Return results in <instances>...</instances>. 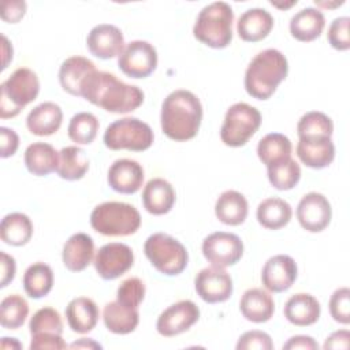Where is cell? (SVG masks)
I'll return each mask as SVG.
<instances>
[{"label":"cell","instance_id":"6da1fadb","mask_svg":"<svg viewBox=\"0 0 350 350\" xmlns=\"http://www.w3.org/2000/svg\"><path fill=\"white\" fill-rule=\"evenodd\" d=\"M81 97L112 113L135 111L144 103V92L134 85H127L113 74L93 71L83 82Z\"/></svg>","mask_w":350,"mask_h":350},{"label":"cell","instance_id":"f6af8a7d","mask_svg":"<svg viewBox=\"0 0 350 350\" xmlns=\"http://www.w3.org/2000/svg\"><path fill=\"white\" fill-rule=\"evenodd\" d=\"M235 347L237 350H272L273 343L267 332L252 329L239 336Z\"/></svg>","mask_w":350,"mask_h":350},{"label":"cell","instance_id":"bcb514c9","mask_svg":"<svg viewBox=\"0 0 350 350\" xmlns=\"http://www.w3.org/2000/svg\"><path fill=\"white\" fill-rule=\"evenodd\" d=\"M67 343L62 339V335L55 334H42V335H31L30 350H62L67 349Z\"/></svg>","mask_w":350,"mask_h":350},{"label":"cell","instance_id":"83f0119b","mask_svg":"<svg viewBox=\"0 0 350 350\" xmlns=\"http://www.w3.org/2000/svg\"><path fill=\"white\" fill-rule=\"evenodd\" d=\"M25 165L36 176H45L57 170L59 152L46 142H33L25 150Z\"/></svg>","mask_w":350,"mask_h":350},{"label":"cell","instance_id":"4316f807","mask_svg":"<svg viewBox=\"0 0 350 350\" xmlns=\"http://www.w3.org/2000/svg\"><path fill=\"white\" fill-rule=\"evenodd\" d=\"M325 27V18L323 12L313 7H306L298 11L290 21L291 36L301 41L309 42L320 37Z\"/></svg>","mask_w":350,"mask_h":350},{"label":"cell","instance_id":"f1b7e54d","mask_svg":"<svg viewBox=\"0 0 350 350\" xmlns=\"http://www.w3.org/2000/svg\"><path fill=\"white\" fill-rule=\"evenodd\" d=\"M247 200L235 190L223 191L215 204L216 217L227 226H239L247 217Z\"/></svg>","mask_w":350,"mask_h":350},{"label":"cell","instance_id":"603a6c76","mask_svg":"<svg viewBox=\"0 0 350 350\" xmlns=\"http://www.w3.org/2000/svg\"><path fill=\"white\" fill-rule=\"evenodd\" d=\"M175 204V190L163 178L150 179L142 190L144 208L156 216L168 213Z\"/></svg>","mask_w":350,"mask_h":350},{"label":"cell","instance_id":"2e32d148","mask_svg":"<svg viewBox=\"0 0 350 350\" xmlns=\"http://www.w3.org/2000/svg\"><path fill=\"white\" fill-rule=\"evenodd\" d=\"M297 264L287 254H276L267 260L261 271V282L271 293L288 290L297 279Z\"/></svg>","mask_w":350,"mask_h":350},{"label":"cell","instance_id":"3957f363","mask_svg":"<svg viewBox=\"0 0 350 350\" xmlns=\"http://www.w3.org/2000/svg\"><path fill=\"white\" fill-rule=\"evenodd\" d=\"M288 63L286 56L273 48L257 53L249 63L245 72V89L249 96L257 100H268L286 79Z\"/></svg>","mask_w":350,"mask_h":350},{"label":"cell","instance_id":"44dd1931","mask_svg":"<svg viewBox=\"0 0 350 350\" xmlns=\"http://www.w3.org/2000/svg\"><path fill=\"white\" fill-rule=\"evenodd\" d=\"M100 317L96 302L88 297H78L66 306V319L71 331L77 334H88L94 329Z\"/></svg>","mask_w":350,"mask_h":350},{"label":"cell","instance_id":"f907efd6","mask_svg":"<svg viewBox=\"0 0 350 350\" xmlns=\"http://www.w3.org/2000/svg\"><path fill=\"white\" fill-rule=\"evenodd\" d=\"M283 349L284 350H298V349H302V350H316V349H319V343L312 336L295 335V336H291L283 345Z\"/></svg>","mask_w":350,"mask_h":350},{"label":"cell","instance_id":"8fae6325","mask_svg":"<svg viewBox=\"0 0 350 350\" xmlns=\"http://www.w3.org/2000/svg\"><path fill=\"white\" fill-rule=\"evenodd\" d=\"M202 254L211 265L226 268L241 260L243 254V242L232 232L216 231L204 239Z\"/></svg>","mask_w":350,"mask_h":350},{"label":"cell","instance_id":"4dcf8cb0","mask_svg":"<svg viewBox=\"0 0 350 350\" xmlns=\"http://www.w3.org/2000/svg\"><path fill=\"white\" fill-rule=\"evenodd\" d=\"M298 159L309 168L321 170L335 159V146L331 138L321 141H299L297 145Z\"/></svg>","mask_w":350,"mask_h":350},{"label":"cell","instance_id":"9c48e42d","mask_svg":"<svg viewBox=\"0 0 350 350\" xmlns=\"http://www.w3.org/2000/svg\"><path fill=\"white\" fill-rule=\"evenodd\" d=\"M260 124L261 113L257 108L246 103H235L226 112L220 138L227 146H243L256 134Z\"/></svg>","mask_w":350,"mask_h":350},{"label":"cell","instance_id":"1f68e13d","mask_svg":"<svg viewBox=\"0 0 350 350\" xmlns=\"http://www.w3.org/2000/svg\"><path fill=\"white\" fill-rule=\"evenodd\" d=\"M293 216L290 204L278 197L262 200L257 206V220L268 230H279L288 224Z\"/></svg>","mask_w":350,"mask_h":350},{"label":"cell","instance_id":"ee69618b","mask_svg":"<svg viewBox=\"0 0 350 350\" xmlns=\"http://www.w3.org/2000/svg\"><path fill=\"white\" fill-rule=\"evenodd\" d=\"M349 26H350L349 16H339L331 22V25L328 27L327 38L334 49L347 51L350 48Z\"/></svg>","mask_w":350,"mask_h":350},{"label":"cell","instance_id":"7402d4cb","mask_svg":"<svg viewBox=\"0 0 350 350\" xmlns=\"http://www.w3.org/2000/svg\"><path fill=\"white\" fill-rule=\"evenodd\" d=\"M62 120V108L52 101H45L29 112L26 118V126L31 134L46 137L55 134L60 129Z\"/></svg>","mask_w":350,"mask_h":350},{"label":"cell","instance_id":"52a82bcc","mask_svg":"<svg viewBox=\"0 0 350 350\" xmlns=\"http://www.w3.org/2000/svg\"><path fill=\"white\" fill-rule=\"evenodd\" d=\"M144 252L150 264L167 276H176L187 267L189 254L186 247L168 234L156 232L148 237Z\"/></svg>","mask_w":350,"mask_h":350},{"label":"cell","instance_id":"ac0fdd59","mask_svg":"<svg viewBox=\"0 0 350 350\" xmlns=\"http://www.w3.org/2000/svg\"><path fill=\"white\" fill-rule=\"evenodd\" d=\"M107 179L116 193L134 194L144 183V168L135 160L119 159L111 164Z\"/></svg>","mask_w":350,"mask_h":350},{"label":"cell","instance_id":"ffe728a7","mask_svg":"<svg viewBox=\"0 0 350 350\" xmlns=\"http://www.w3.org/2000/svg\"><path fill=\"white\" fill-rule=\"evenodd\" d=\"M273 27L272 15L264 8L246 10L237 22L238 36L246 42H257L264 40Z\"/></svg>","mask_w":350,"mask_h":350},{"label":"cell","instance_id":"5b68a950","mask_svg":"<svg viewBox=\"0 0 350 350\" xmlns=\"http://www.w3.org/2000/svg\"><path fill=\"white\" fill-rule=\"evenodd\" d=\"M90 226L94 231L107 237H127L139 228L141 215L130 204L108 201L92 211Z\"/></svg>","mask_w":350,"mask_h":350},{"label":"cell","instance_id":"277c9868","mask_svg":"<svg viewBox=\"0 0 350 350\" xmlns=\"http://www.w3.org/2000/svg\"><path fill=\"white\" fill-rule=\"evenodd\" d=\"M234 11L226 1H213L205 5L197 15L193 34L202 44L221 49L232 40Z\"/></svg>","mask_w":350,"mask_h":350},{"label":"cell","instance_id":"681fc988","mask_svg":"<svg viewBox=\"0 0 350 350\" xmlns=\"http://www.w3.org/2000/svg\"><path fill=\"white\" fill-rule=\"evenodd\" d=\"M1 261V279H0V287L4 288L7 287L15 278V272H16V264H15V258L10 254H7L5 252L0 253Z\"/></svg>","mask_w":350,"mask_h":350},{"label":"cell","instance_id":"8d00e7d4","mask_svg":"<svg viewBox=\"0 0 350 350\" xmlns=\"http://www.w3.org/2000/svg\"><path fill=\"white\" fill-rule=\"evenodd\" d=\"M53 287V272L48 264L34 262L23 273V288L30 298L38 299Z\"/></svg>","mask_w":350,"mask_h":350},{"label":"cell","instance_id":"5bb4252c","mask_svg":"<svg viewBox=\"0 0 350 350\" xmlns=\"http://www.w3.org/2000/svg\"><path fill=\"white\" fill-rule=\"evenodd\" d=\"M194 287L198 297L208 304H219L227 301L232 294V279L224 268L209 267L201 269L196 279Z\"/></svg>","mask_w":350,"mask_h":350},{"label":"cell","instance_id":"e575fe53","mask_svg":"<svg viewBox=\"0 0 350 350\" xmlns=\"http://www.w3.org/2000/svg\"><path fill=\"white\" fill-rule=\"evenodd\" d=\"M89 170V160L82 148L77 145L64 146L59 152L57 175L66 180H78L85 176Z\"/></svg>","mask_w":350,"mask_h":350},{"label":"cell","instance_id":"7dc6e473","mask_svg":"<svg viewBox=\"0 0 350 350\" xmlns=\"http://www.w3.org/2000/svg\"><path fill=\"white\" fill-rule=\"evenodd\" d=\"M0 156L3 159H7L10 156H14L19 146V137L18 134L8 127H0Z\"/></svg>","mask_w":350,"mask_h":350},{"label":"cell","instance_id":"e0dca14e","mask_svg":"<svg viewBox=\"0 0 350 350\" xmlns=\"http://www.w3.org/2000/svg\"><path fill=\"white\" fill-rule=\"evenodd\" d=\"M86 45L93 56L103 60L119 56L126 46L122 30L109 23L94 26L86 37Z\"/></svg>","mask_w":350,"mask_h":350},{"label":"cell","instance_id":"b9f144b4","mask_svg":"<svg viewBox=\"0 0 350 350\" xmlns=\"http://www.w3.org/2000/svg\"><path fill=\"white\" fill-rule=\"evenodd\" d=\"M144 297H145V284L139 278H134V276L127 278L118 287L116 301L127 308L138 309V306L144 301Z\"/></svg>","mask_w":350,"mask_h":350},{"label":"cell","instance_id":"db71d44e","mask_svg":"<svg viewBox=\"0 0 350 350\" xmlns=\"http://www.w3.org/2000/svg\"><path fill=\"white\" fill-rule=\"evenodd\" d=\"M1 38H3V53H4L1 70H4V68H7L8 62L12 59V46L10 45V42H8V40H7L5 36H1Z\"/></svg>","mask_w":350,"mask_h":350},{"label":"cell","instance_id":"f5cc1de1","mask_svg":"<svg viewBox=\"0 0 350 350\" xmlns=\"http://www.w3.org/2000/svg\"><path fill=\"white\" fill-rule=\"evenodd\" d=\"M68 347L70 349H101L103 346L90 338H81L78 342L71 343Z\"/></svg>","mask_w":350,"mask_h":350},{"label":"cell","instance_id":"f35d334b","mask_svg":"<svg viewBox=\"0 0 350 350\" xmlns=\"http://www.w3.org/2000/svg\"><path fill=\"white\" fill-rule=\"evenodd\" d=\"M98 120L90 112L75 113L67 127L70 139L78 145H89L94 141L98 131Z\"/></svg>","mask_w":350,"mask_h":350},{"label":"cell","instance_id":"60d3db41","mask_svg":"<svg viewBox=\"0 0 350 350\" xmlns=\"http://www.w3.org/2000/svg\"><path fill=\"white\" fill-rule=\"evenodd\" d=\"M29 331L31 335L42 334H63V321L59 312L51 306L38 309L29 323Z\"/></svg>","mask_w":350,"mask_h":350},{"label":"cell","instance_id":"484cf974","mask_svg":"<svg viewBox=\"0 0 350 350\" xmlns=\"http://www.w3.org/2000/svg\"><path fill=\"white\" fill-rule=\"evenodd\" d=\"M239 309L242 316L252 323H265L275 312L272 295L262 288H249L243 293Z\"/></svg>","mask_w":350,"mask_h":350},{"label":"cell","instance_id":"d6a6232c","mask_svg":"<svg viewBox=\"0 0 350 350\" xmlns=\"http://www.w3.org/2000/svg\"><path fill=\"white\" fill-rule=\"evenodd\" d=\"M0 237L7 245L23 246L33 237V223L25 213H8L1 220Z\"/></svg>","mask_w":350,"mask_h":350},{"label":"cell","instance_id":"7a4b0ae2","mask_svg":"<svg viewBox=\"0 0 350 350\" xmlns=\"http://www.w3.org/2000/svg\"><path fill=\"white\" fill-rule=\"evenodd\" d=\"M202 120L198 97L185 89L171 92L161 104L160 123L163 133L174 141H187L197 135Z\"/></svg>","mask_w":350,"mask_h":350},{"label":"cell","instance_id":"d590c367","mask_svg":"<svg viewBox=\"0 0 350 350\" xmlns=\"http://www.w3.org/2000/svg\"><path fill=\"white\" fill-rule=\"evenodd\" d=\"M293 144L291 141L280 133H271L262 137L257 145L258 159L267 167L278 164L288 157H291Z\"/></svg>","mask_w":350,"mask_h":350},{"label":"cell","instance_id":"30bf717a","mask_svg":"<svg viewBox=\"0 0 350 350\" xmlns=\"http://www.w3.org/2000/svg\"><path fill=\"white\" fill-rule=\"evenodd\" d=\"M118 67L130 78H146L157 67L156 48L148 41H131L118 56Z\"/></svg>","mask_w":350,"mask_h":350},{"label":"cell","instance_id":"8992f818","mask_svg":"<svg viewBox=\"0 0 350 350\" xmlns=\"http://www.w3.org/2000/svg\"><path fill=\"white\" fill-rule=\"evenodd\" d=\"M38 93L40 81L37 74L27 67L16 68L1 83L0 118L8 119L19 115L27 104L37 98Z\"/></svg>","mask_w":350,"mask_h":350},{"label":"cell","instance_id":"836d02e7","mask_svg":"<svg viewBox=\"0 0 350 350\" xmlns=\"http://www.w3.org/2000/svg\"><path fill=\"white\" fill-rule=\"evenodd\" d=\"M299 141H321L331 138L334 123L331 118L319 111H310L302 115L297 124Z\"/></svg>","mask_w":350,"mask_h":350},{"label":"cell","instance_id":"9a60e30c","mask_svg":"<svg viewBox=\"0 0 350 350\" xmlns=\"http://www.w3.org/2000/svg\"><path fill=\"white\" fill-rule=\"evenodd\" d=\"M332 217L329 201L321 193L310 191L305 194L297 206V219L301 227L309 232L325 230Z\"/></svg>","mask_w":350,"mask_h":350},{"label":"cell","instance_id":"d4e9b609","mask_svg":"<svg viewBox=\"0 0 350 350\" xmlns=\"http://www.w3.org/2000/svg\"><path fill=\"white\" fill-rule=\"evenodd\" d=\"M96 71L92 60L83 56H71L66 59L59 70V81L67 93L71 96H81V89L85 79Z\"/></svg>","mask_w":350,"mask_h":350},{"label":"cell","instance_id":"cb8c5ba5","mask_svg":"<svg viewBox=\"0 0 350 350\" xmlns=\"http://www.w3.org/2000/svg\"><path fill=\"white\" fill-rule=\"evenodd\" d=\"M319 301L308 293H297L284 304V317L297 327H308L314 324L320 317Z\"/></svg>","mask_w":350,"mask_h":350},{"label":"cell","instance_id":"4fadbf2b","mask_svg":"<svg viewBox=\"0 0 350 350\" xmlns=\"http://www.w3.org/2000/svg\"><path fill=\"white\" fill-rule=\"evenodd\" d=\"M198 319V306L190 299H182L161 312L156 321V329L163 336H175L190 329Z\"/></svg>","mask_w":350,"mask_h":350},{"label":"cell","instance_id":"11a10c76","mask_svg":"<svg viewBox=\"0 0 350 350\" xmlns=\"http://www.w3.org/2000/svg\"><path fill=\"white\" fill-rule=\"evenodd\" d=\"M1 347L3 349H8V347H11V349H21L22 345L15 338H5L4 336L1 339Z\"/></svg>","mask_w":350,"mask_h":350},{"label":"cell","instance_id":"f546056e","mask_svg":"<svg viewBox=\"0 0 350 350\" xmlns=\"http://www.w3.org/2000/svg\"><path fill=\"white\" fill-rule=\"evenodd\" d=\"M103 320L109 332L126 335L137 328L139 323V313L138 309H131L118 301H112L104 306Z\"/></svg>","mask_w":350,"mask_h":350},{"label":"cell","instance_id":"c3c4849f","mask_svg":"<svg viewBox=\"0 0 350 350\" xmlns=\"http://www.w3.org/2000/svg\"><path fill=\"white\" fill-rule=\"evenodd\" d=\"M26 12L25 1H4L1 5V18L8 23L19 22Z\"/></svg>","mask_w":350,"mask_h":350},{"label":"cell","instance_id":"816d5d0a","mask_svg":"<svg viewBox=\"0 0 350 350\" xmlns=\"http://www.w3.org/2000/svg\"><path fill=\"white\" fill-rule=\"evenodd\" d=\"M349 340H350V332L347 329H339L332 332L324 342V349H349Z\"/></svg>","mask_w":350,"mask_h":350},{"label":"cell","instance_id":"7bdbcfd3","mask_svg":"<svg viewBox=\"0 0 350 350\" xmlns=\"http://www.w3.org/2000/svg\"><path fill=\"white\" fill-rule=\"evenodd\" d=\"M331 317L340 324L347 325L350 323V290L340 287L335 290L329 298Z\"/></svg>","mask_w":350,"mask_h":350},{"label":"cell","instance_id":"74e56055","mask_svg":"<svg viewBox=\"0 0 350 350\" xmlns=\"http://www.w3.org/2000/svg\"><path fill=\"white\" fill-rule=\"evenodd\" d=\"M29 304L19 294L5 297L0 304V324L5 329H18L26 321Z\"/></svg>","mask_w":350,"mask_h":350},{"label":"cell","instance_id":"d6986e66","mask_svg":"<svg viewBox=\"0 0 350 350\" xmlns=\"http://www.w3.org/2000/svg\"><path fill=\"white\" fill-rule=\"evenodd\" d=\"M94 242L90 235L85 232H77L71 235L62 252V260L64 267L71 272L83 271L93 260Z\"/></svg>","mask_w":350,"mask_h":350},{"label":"cell","instance_id":"ba28073f","mask_svg":"<svg viewBox=\"0 0 350 350\" xmlns=\"http://www.w3.org/2000/svg\"><path fill=\"white\" fill-rule=\"evenodd\" d=\"M104 145L112 150L142 152L152 146L154 135L150 126L138 118H122L112 122L104 133Z\"/></svg>","mask_w":350,"mask_h":350},{"label":"cell","instance_id":"7c38bea8","mask_svg":"<svg viewBox=\"0 0 350 350\" xmlns=\"http://www.w3.org/2000/svg\"><path fill=\"white\" fill-rule=\"evenodd\" d=\"M93 264L100 278L113 280L124 275L133 267L134 253L126 243L111 242L98 249Z\"/></svg>","mask_w":350,"mask_h":350},{"label":"cell","instance_id":"ab89813d","mask_svg":"<svg viewBox=\"0 0 350 350\" xmlns=\"http://www.w3.org/2000/svg\"><path fill=\"white\" fill-rule=\"evenodd\" d=\"M267 172L269 183L278 190H291L301 179V167L293 157L267 167Z\"/></svg>","mask_w":350,"mask_h":350}]
</instances>
